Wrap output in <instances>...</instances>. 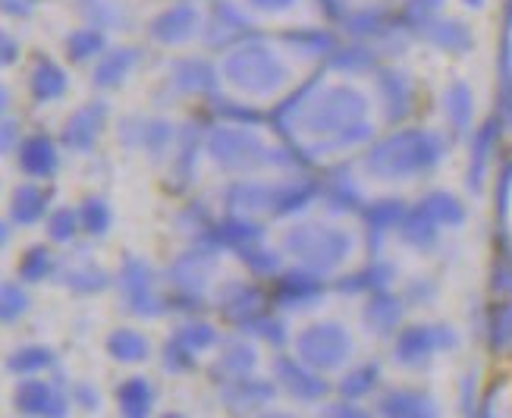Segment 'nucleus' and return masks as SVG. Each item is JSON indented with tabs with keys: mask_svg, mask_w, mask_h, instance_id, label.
Instances as JSON below:
<instances>
[{
	"mask_svg": "<svg viewBox=\"0 0 512 418\" xmlns=\"http://www.w3.org/2000/svg\"><path fill=\"white\" fill-rule=\"evenodd\" d=\"M44 211V198L38 189H19L16 192V217L19 224H32V220H38Z\"/></svg>",
	"mask_w": 512,
	"mask_h": 418,
	"instance_id": "nucleus-16",
	"label": "nucleus"
},
{
	"mask_svg": "<svg viewBox=\"0 0 512 418\" xmlns=\"http://www.w3.org/2000/svg\"><path fill=\"white\" fill-rule=\"evenodd\" d=\"M453 337L443 327H409L396 343V362L399 365H421L434 349L450 346Z\"/></svg>",
	"mask_w": 512,
	"mask_h": 418,
	"instance_id": "nucleus-6",
	"label": "nucleus"
},
{
	"mask_svg": "<svg viewBox=\"0 0 512 418\" xmlns=\"http://www.w3.org/2000/svg\"><path fill=\"white\" fill-rule=\"evenodd\" d=\"M161 418H189V415H183V412H167V415H161Z\"/></svg>",
	"mask_w": 512,
	"mask_h": 418,
	"instance_id": "nucleus-28",
	"label": "nucleus"
},
{
	"mask_svg": "<svg viewBox=\"0 0 512 418\" xmlns=\"http://www.w3.org/2000/svg\"><path fill=\"white\" fill-rule=\"evenodd\" d=\"M22 312H26V296H22L16 286H7V290H4V318L16 321Z\"/></svg>",
	"mask_w": 512,
	"mask_h": 418,
	"instance_id": "nucleus-22",
	"label": "nucleus"
},
{
	"mask_svg": "<svg viewBox=\"0 0 512 418\" xmlns=\"http://www.w3.org/2000/svg\"><path fill=\"white\" fill-rule=\"evenodd\" d=\"M315 296H318V283L311 280L308 274H289V280L283 283V290H280L283 305H296V302L315 299Z\"/></svg>",
	"mask_w": 512,
	"mask_h": 418,
	"instance_id": "nucleus-14",
	"label": "nucleus"
},
{
	"mask_svg": "<svg viewBox=\"0 0 512 418\" xmlns=\"http://www.w3.org/2000/svg\"><path fill=\"white\" fill-rule=\"evenodd\" d=\"M381 418H437L440 409L428 393L418 390H390L377 403Z\"/></svg>",
	"mask_w": 512,
	"mask_h": 418,
	"instance_id": "nucleus-7",
	"label": "nucleus"
},
{
	"mask_svg": "<svg viewBox=\"0 0 512 418\" xmlns=\"http://www.w3.org/2000/svg\"><path fill=\"white\" fill-rule=\"evenodd\" d=\"M54 365V352L44 346H26L16 349L13 356L7 359V371L19 374V378H32V374H41L44 368Z\"/></svg>",
	"mask_w": 512,
	"mask_h": 418,
	"instance_id": "nucleus-11",
	"label": "nucleus"
},
{
	"mask_svg": "<svg viewBox=\"0 0 512 418\" xmlns=\"http://www.w3.org/2000/svg\"><path fill=\"white\" fill-rule=\"evenodd\" d=\"M396 217H399V205H393V202H384V205H377V208H371V214H368V220H371V224H374L377 230L390 227Z\"/></svg>",
	"mask_w": 512,
	"mask_h": 418,
	"instance_id": "nucleus-24",
	"label": "nucleus"
},
{
	"mask_svg": "<svg viewBox=\"0 0 512 418\" xmlns=\"http://www.w3.org/2000/svg\"><path fill=\"white\" fill-rule=\"evenodd\" d=\"M189 352L192 349H186L180 340H176L173 346L167 343V356H164V368L167 371H176V374H180V371H189L192 368V359H189Z\"/></svg>",
	"mask_w": 512,
	"mask_h": 418,
	"instance_id": "nucleus-18",
	"label": "nucleus"
},
{
	"mask_svg": "<svg viewBox=\"0 0 512 418\" xmlns=\"http://www.w3.org/2000/svg\"><path fill=\"white\" fill-rule=\"evenodd\" d=\"M274 374H277V381L286 387V393L296 396V400H302V403H318L330 393V384L321 378L318 368L302 365V362L289 359V356H280L274 362Z\"/></svg>",
	"mask_w": 512,
	"mask_h": 418,
	"instance_id": "nucleus-4",
	"label": "nucleus"
},
{
	"mask_svg": "<svg viewBox=\"0 0 512 418\" xmlns=\"http://www.w3.org/2000/svg\"><path fill=\"white\" fill-rule=\"evenodd\" d=\"M258 418H299V415H293V412H264Z\"/></svg>",
	"mask_w": 512,
	"mask_h": 418,
	"instance_id": "nucleus-27",
	"label": "nucleus"
},
{
	"mask_svg": "<svg viewBox=\"0 0 512 418\" xmlns=\"http://www.w3.org/2000/svg\"><path fill=\"white\" fill-rule=\"evenodd\" d=\"M365 321H368V330H377V334H390L399 321V305L387 296L374 299L368 308H365Z\"/></svg>",
	"mask_w": 512,
	"mask_h": 418,
	"instance_id": "nucleus-13",
	"label": "nucleus"
},
{
	"mask_svg": "<svg viewBox=\"0 0 512 418\" xmlns=\"http://www.w3.org/2000/svg\"><path fill=\"white\" fill-rule=\"evenodd\" d=\"M107 352L123 365H136L148 359V340L136 334V330H117V334H110L107 340Z\"/></svg>",
	"mask_w": 512,
	"mask_h": 418,
	"instance_id": "nucleus-10",
	"label": "nucleus"
},
{
	"mask_svg": "<svg viewBox=\"0 0 512 418\" xmlns=\"http://www.w3.org/2000/svg\"><path fill=\"white\" fill-rule=\"evenodd\" d=\"M286 246L308 264H315V268H333L349 252V236L321 227H299L296 233L286 236Z\"/></svg>",
	"mask_w": 512,
	"mask_h": 418,
	"instance_id": "nucleus-2",
	"label": "nucleus"
},
{
	"mask_svg": "<svg viewBox=\"0 0 512 418\" xmlns=\"http://www.w3.org/2000/svg\"><path fill=\"white\" fill-rule=\"evenodd\" d=\"M377 378H381V368H377L374 362L359 365L340 381V393L346 396V400H362V396H368L377 387Z\"/></svg>",
	"mask_w": 512,
	"mask_h": 418,
	"instance_id": "nucleus-12",
	"label": "nucleus"
},
{
	"mask_svg": "<svg viewBox=\"0 0 512 418\" xmlns=\"http://www.w3.org/2000/svg\"><path fill=\"white\" fill-rule=\"evenodd\" d=\"M299 359L318 371L340 368L352 356V340L340 324H315L296 340Z\"/></svg>",
	"mask_w": 512,
	"mask_h": 418,
	"instance_id": "nucleus-1",
	"label": "nucleus"
},
{
	"mask_svg": "<svg viewBox=\"0 0 512 418\" xmlns=\"http://www.w3.org/2000/svg\"><path fill=\"white\" fill-rule=\"evenodd\" d=\"M76 220H73V214L70 211H60L57 217H54V224H51V233H54V239H70L73 236V227Z\"/></svg>",
	"mask_w": 512,
	"mask_h": 418,
	"instance_id": "nucleus-25",
	"label": "nucleus"
},
{
	"mask_svg": "<svg viewBox=\"0 0 512 418\" xmlns=\"http://www.w3.org/2000/svg\"><path fill=\"white\" fill-rule=\"evenodd\" d=\"M274 396H277V387L271 381H264V378H252V374H246V378H236V381L224 384V390H220V400H224V406L233 415H249V412L271 406Z\"/></svg>",
	"mask_w": 512,
	"mask_h": 418,
	"instance_id": "nucleus-5",
	"label": "nucleus"
},
{
	"mask_svg": "<svg viewBox=\"0 0 512 418\" xmlns=\"http://www.w3.org/2000/svg\"><path fill=\"white\" fill-rule=\"evenodd\" d=\"M13 406L26 418H70V393L60 390L57 384L48 381H22L13 393Z\"/></svg>",
	"mask_w": 512,
	"mask_h": 418,
	"instance_id": "nucleus-3",
	"label": "nucleus"
},
{
	"mask_svg": "<svg viewBox=\"0 0 512 418\" xmlns=\"http://www.w3.org/2000/svg\"><path fill=\"white\" fill-rule=\"evenodd\" d=\"M255 365H258V352L252 346L236 343V346H230L224 356L217 359V365L211 368V374H214L217 384H230L236 378H246V374H252Z\"/></svg>",
	"mask_w": 512,
	"mask_h": 418,
	"instance_id": "nucleus-9",
	"label": "nucleus"
},
{
	"mask_svg": "<svg viewBox=\"0 0 512 418\" xmlns=\"http://www.w3.org/2000/svg\"><path fill=\"white\" fill-rule=\"evenodd\" d=\"M73 403L85 412H101V393L95 384H76L73 387Z\"/></svg>",
	"mask_w": 512,
	"mask_h": 418,
	"instance_id": "nucleus-19",
	"label": "nucleus"
},
{
	"mask_svg": "<svg viewBox=\"0 0 512 418\" xmlns=\"http://www.w3.org/2000/svg\"><path fill=\"white\" fill-rule=\"evenodd\" d=\"M44 271H48V252L32 249L29 258L22 261V274H26L29 280H38V277H44Z\"/></svg>",
	"mask_w": 512,
	"mask_h": 418,
	"instance_id": "nucleus-21",
	"label": "nucleus"
},
{
	"mask_svg": "<svg viewBox=\"0 0 512 418\" xmlns=\"http://www.w3.org/2000/svg\"><path fill=\"white\" fill-rule=\"evenodd\" d=\"M318 418H374V415L355 403H330L318 412Z\"/></svg>",
	"mask_w": 512,
	"mask_h": 418,
	"instance_id": "nucleus-20",
	"label": "nucleus"
},
{
	"mask_svg": "<svg viewBox=\"0 0 512 418\" xmlns=\"http://www.w3.org/2000/svg\"><path fill=\"white\" fill-rule=\"evenodd\" d=\"M214 340L217 337H214V330L208 324H189V327L180 330V343L186 349H192V352H202V349L214 346Z\"/></svg>",
	"mask_w": 512,
	"mask_h": 418,
	"instance_id": "nucleus-17",
	"label": "nucleus"
},
{
	"mask_svg": "<svg viewBox=\"0 0 512 418\" xmlns=\"http://www.w3.org/2000/svg\"><path fill=\"white\" fill-rule=\"evenodd\" d=\"M117 406L120 418H151L154 409V390L145 378H126L117 387Z\"/></svg>",
	"mask_w": 512,
	"mask_h": 418,
	"instance_id": "nucleus-8",
	"label": "nucleus"
},
{
	"mask_svg": "<svg viewBox=\"0 0 512 418\" xmlns=\"http://www.w3.org/2000/svg\"><path fill=\"white\" fill-rule=\"evenodd\" d=\"M107 220H110V214H107V208L101 202L85 208V227L92 230V233H104L107 230Z\"/></svg>",
	"mask_w": 512,
	"mask_h": 418,
	"instance_id": "nucleus-23",
	"label": "nucleus"
},
{
	"mask_svg": "<svg viewBox=\"0 0 512 418\" xmlns=\"http://www.w3.org/2000/svg\"><path fill=\"white\" fill-rule=\"evenodd\" d=\"M22 167H26L29 173H35V176L51 173L54 170V154H51V148L44 145V142H32L26 151H22Z\"/></svg>",
	"mask_w": 512,
	"mask_h": 418,
	"instance_id": "nucleus-15",
	"label": "nucleus"
},
{
	"mask_svg": "<svg viewBox=\"0 0 512 418\" xmlns=\"http://www.w3.org/2000/svg\"><path fill=\"white\" fill-rule=\"evenodd\" d=\"M249 330H255V334L274 340V343H283V324H277V321H261V324H252Z\"/></svg>",
	"mask_w": 512,
	"mask_h": 418,
	"instance_id": "nucleus-26",
	"label": "nucleus"
}]
</instances>
